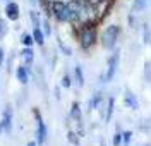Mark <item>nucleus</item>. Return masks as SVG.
I'll use <instances>...</instances> for the list:
<instances>
[{
    "instance_id": "10",
    "label": "nucleus",
    "mask_w": 151,
    "mask_h": 146,
    "mask_svg": "<svg viewBox=\"0 0 151 146\" xmlns=\"http://www.w3.org/2000/svg\"><path fill=\"white\" fill-rule=\"evenodd\" d=\"M19 57H21V60H22V64L31 65V64L35 62V50H33V47H22Z\"/></svg>"
},
{
    "instance_id": "9",
    "label": "nucleus",
    "mask_w": 151,
    "mask_h": 146,
    "mask_svg": "<svg viewBox=\"0 0 151 146\" xmlns=\"http://www.w3.org/2000/svg\"><path fill=\"white\" fill-rule=\"evenodd\" d=\"M124 105L127 108H131V110H139V100H137V96L132 93L131 89H125L124 91Z\"/></svg>"
},
{
    "instance_id": "21",
    "label": "nucleus",
    "mask_w": 151,
    "mask_h": 146,
    "mask_svg": "<svg viewBox=\"0 0 151 146\" xmlns=\"http://www.w3.org/2000/svg\"><path fill=\"white\" fill-rule=\"evenodd\" d=\"M9 33V26H7V19L0 17V40L5 38V35Z\"/></svg>"
},
{
    "instance_id": "12",
    "label": "nucleus",
    "mask_w": 151,
    "mask_h": 146,
    "mask_svg": "<svg viewBox=\"0 0 151 146\" xmlns=\"http://www.w3.org/2000/svg\"><path fill=\"white\" fill-rule=\"evenodd\" d=\"M101 100H103V93H101V91H96V93H93V95H91V98H89V101H88V110H89V112L96 110V108L100 107Z\"/></svg>"
},
{
    "instance_id": "29",
    "label": "nucleus",
    "mask_w": 151,
    "mask_h": 146,
    "mask_svg": "<svg viewBox=\"0 0 151 146\" xmlns=\"http://www.w3.org/2000/svg\"><path fill=\"white\" fill-rule=\"evenodd\" d=\"M4 62H5V50L0 47V65H4Z\"/></svg>"
},
{
    "instance_id": "3",
    "label": "nucleus",
    "mask_w": 151,
    "mask_h": 146,
    "mask_svg": "<svg viewBox=\"0 0 151 146\" xmlns=\"http://www.w3.org/2000/svg\"><path fill=\"white\" fill-rule=\"evenodd\" d=\"M48 10L58 22H70L72 21V10L69 7V4L64 0H52L48 4Z\"/></svg>"
},
{
    "instance_id": "17",
    "label": "nucleus",
    "mask_w": 151,
    "mask_h": 146,
    "mask_svg": "<svg viewBox=\"0 0 151 146\" xmlns=\"http://www.w3.org/2000/svg\"><path fill=\"white\" fill-rule=\"evenodd\" d=\"M21 45H22V47H33V45H35L33 35H31V33H22V35H21Z\"/></svg>"
},
{
    "instance_id": "16",
    "label": "nucleus",
    "mask_w": 151,
    "mask_h": 146,
    "mask_svg": "<svg viewBox=\"0 0 151 146\" xmlns=\"http://www.w3.org/2000/svg\"><path fill=\"white\" fill-rule=\"evenodd\" d=\"M74 79H76V84L79 88L84 86V72H83V67L81 65H76L74 67Z\"/></svg>"
},
{
    "instance_id": "14",
    "label": "nucleus",
    "mask_w": 151,
    "mask_h": 146,
    "mask_svg": "<svg viewBox=\"0 0 151 146\" xmlns=\"http://www.w3.org/2000/svg\"><path fill=\"white\" fill-rule=\"evenodd\" d=\"M113 110H115V96H110L106 101V110H105V124H110Z\"/></svg>"
},
{
    "instance_id": "28",
    "label": "nucleus",
    "mask_w": 151,
    "mask_h": 146,
    "mask_svg": "<svg viewBox=\"0 0 151 146\" xmlns=\"http://www.w3.org/2000/svg\"><path fill=\"white\" fill-rule=\"evenodd\" d=\"M103 2H106V0H88V5L96 7V5H100V4H103Z\"/></svg>"
},
{
    "instance_id": "30",
    "label": "nucleus",
    "mask_w": 151,
    "mask_h": 146,
    "mask_svg": "<svg viewBox=\"0 0 151 146\" xmlns=\"http://www.w3.org/2000/svg\"><path fill=\"white\" fill-rule=\"evenodd\" d=\"M26 146H38V143H36V141H29Z\"/></svg>"
},
{
    "instance_id": "7",
    "label": "nucleus",
    "mask_w": 151,
    "mask_h": 146,
    "mask_svg": "<svg viewBox=\"0 0 151 146\" xmlns=\"http://www.w3.org/2000/svg\"><path fill=\"white\" fill-rule=\"evenodd\" d=\"M12 120H14V114H12V107L7 105L2 112V119H0V124L4 127L5 132H10L12 131Z\"/></svg>"
},
{
    "instance_id": "2",
    "label": "nucleus",
    "mask_w": 151,
    "mask_h": 146,
    "mask_svg": "<svg viewBox=\"0 0 151 146\" xmlns=\"http://www.w3.org/2000/svg\"><path fill=\"white\" fill-rule=\"evenodd\" d=\"M120 33L122 29L119 24H110L101 31V36H100V43L106 52H112V50L117 48V43H119V38H120Z\"/></svg>"
},
{
    "instance_id": "19",
    "label": "nucleus",
    "mask_w": 151,
    "mask_h": 146,
    "mask_svg": "<svg viewBox=\"0 0 151 146\" xmlns=\"http://www.w3.org/2000/svg\"><path fill=\"white\" fill-rule=\"evenodd\" d=\"M29 19L33 22V28H41V19L36 10H29Z\"/></svg>"
},
{
    "instance_id": "15",
    "label": "nucleus",
    "mask_w": 151,
    "mask_h": 146,
    "mask_svg": "<svg viewBox=\"0 0 151 146\" xmlns=\"http://www.w3.org/2000/svg\"><path fill=\"white\" fill-rule=\"evenodd\" d=\"M148 5H150V0H132V12L139 14L148 9Z\"/></svg>"
},
{
    "instance_id": "24",
    "label": "nucleus",
    "mask_w": 151,
    "mask_h": 146,
    "mask_svg": "<svg viewBox=\"0 0 151 146\" xmlns=\"http://www.w3.org/2000/svg\"><path fill=\"white\" fill-rule=\"evenodd\" d=\"M60 86L65 88V89H69V88L72 86V78H70L69 74H64V76H62V79H60Z\"/></svg>"
},
{
    "instance_id": "4",
    "label": "nucleus",
    "mask_w": 151,
    "mask_h": 146,
    "mask_svg": "<svg viewBox=\"0 0 151 146\" xmlns=\"http://www.w3.org/2000/svg\"><path fill=\"white\" fill-rule=\"evenodd\" d=\"M119 64H120V50H112V53H110V57L106 60V69H105L103 76H101V83H110L113 78H115V74H117V69H119Z\"/></svg>"
},
{
    "instance_id": "23",
    "label": "nucleus",
    "mask_w": 151,
    "mask_h": 146,
    "mask_svg": "<svg viewBox=\"0 0 151 146\" xmlns=\"http://www.w3.org/2000/svg\"><path fill=\"white\" fill-rule=\"evenodd\" d=\"M132 141V131H122V146H129Z\"/></svg>"
},
{
    "instance_id": "1",
    "label": "nucleus",
    "mask_w": 151,
    "mask_h": 146,
    "mask_svg": "<svg viewBox=\"0 0 151 146\" xmlns=\"http://www.w3.org/2000/svg\"><path fill=\"white\" fill-rule=\"evenodd\" d=\"M77 41H79V47L88 52V50H91L96 45V41H98V33H96V26H94V22H83L81 24V28L77 31Z\"/></svg>"
},
{
    "instance_id": "20",
    "label": "nucleus",
    "mask_w": 151,
    "mask_h": 146,
    "mask_svg": "<svg viewBox=\"0 0 151 146\" xmlns=\"http://www.w3.org/2000/svg\"><path fill=\"white\" fill-rule=\"evenodd\" d=\"M79 137L81 136H79L76 131H69V132H67V141H69L72 146H81L79 145Z\"/></svg>"
},
{
    "instance_id": "5",
    "label": "nucleus",
    "mask_w": 151,
    "mask_h": 146,
    "mask_svg": "<svg viewBox=\"0 0 151 146\" xmlns=\"http://www.w3.org/2000/svg\"><path fill=\"white\" fill-rule=\"evenodd\" d=\"M33 115H35V120H36V143L38 146H43L47 143V137H48V127L45 124V119L41 115V112L38 108L33 110Z\"/></svg>"
},
{
    "instance_id": "6",
    "label": "nucleus",
    "mask_w": 151,
    "mask_h": 146,
    "mask_svg": "<svg viewBox=\"0 0 151 146\" xmlns=\"http://www.w3.org/2000/svg\"><path fill=\"white\" fill-rule=\"evenodd\" d=\"M21 17V7H19L17 2H14V0H10L5 4V19L10 21V22H16L19 21Z\"/></svg>"
},
{
    "instance_id": "27",
    "label": "nucleus",
    "mask_w": 151,
    "mask_h": 146,
    "mask_svg": "<svg viewBox=\"0 0 151 146\" xmlns=\"http://www.w3.org/2000/svg\"><path fill=\"white\" fill-rule=\"evenodd\" d=\"M58 45H60V48H62V52H64L65 55H72V50L69 48V47H65V45H64V43H62L60 40H58Z\"/></svg>"
},
{
    "instance_id": "13",
    "label": "nucleus",
    "mask_w": 151,
    "mask_h": 146,
    "mask_svg": "<svg viewBox=\"0 0 151 146\" xmlns=\"http://www.w3.org/2000/svg\"><path fill=\"white\" fill-rule=\"evenodd\" d=\"M31 35H33V40H35V45H38V47H45V40H47V36H45L43 29L41 28H33Z\"/></svg>"
},
{
    "instance_id": "31",
    "label": "nucleus",
    "mask_w": 151,
    "mask_h": 146,
    "mask_svg": "<svg viewBox=\"0 0 151 146\" xmlns=\"http://www.w3.org/2000/svg\"><path fill=\"white\" fill-rule=\"evenodd\" d=\"M2 132H4V127H2V124H0V134H2Z\"/></svg>"
},
{
    "instance_id": "33",
    "label": "nucleus",
    "mask_w": 151,
    "mask_h": 146,
    "mask_svg": "<svg viewBox=\"0 0 151 146\" xmlns=\"http://www.w3.org/2000/svg\"><path fill=\"white\" fill-rule=\"evenodd\" d=\"M146 146H151V145H146Z\"/></svg>"
},
{
    "instance_id": "8",
    "label": "nucleus",
    "mask_w": 151,
    "mask_h": 146,
    "mask_svg": "<svg viewBox=\"0 0 151 146\" xmlns=\"http://www.w3.org/2000/svg\"><path fill=\"white\" fill-rule=\"evenodd\" d=\"M29 76H31V65L21 64L16 67V78L21 84H28L29 83Z\"/></svg>"
},
{
    "instance_id": "32",
    "label": "nucleus",
    "mask_w": 151,
    "mask_h": 146,
    "mask_svg": "<svg viewBox=\"0 0 151 146\" xmlns=\"http://www.w3.org/2000/svg\"><path fill=\"white\" fill-rule=\"evenodd\" d=\"M5 2H10V0H5Z\"/></svg>"
},
{
    "instance_id": "11",
    "label": "nucleus",
    "mask_w": 151,
    "mask_h": 146,
    "mask_svg": "<svg viewBox=\"0 0 151 146\" xmlns=\"http://www.w3.org/2000/svg\"><path fill=\"white\" fill-rule=\"evenodd\" d=\"M69 115H70V119H72V120H76L77 124H81V122H83V110H81V105H79V101H72Z\"/></svg>"
},
{
    "instance_id": "25",
    "label": "nucleus",
    "mask_w": 151,
    "mask_h": 146,
    "mask_svg": "<svg viewBox=\"0 0 151 146\" xmlns=\"http://www.w3.org/2000/svg\"><path fill=\"white\" fill-rule=\"evenodd\" d=\"M144 79L151 83V60L148 58L146 62H144Z\"/></svg>"
},
{
    "instance_id": "22",
    "label": "nucleus",
    "mask_w": 151,
    "mask_h": 146,
    "mask_svg": "<svg viewBox=\"0 0 151 146\" xmlns=\"http://www.w3.org/2000/svg\"><path fill=\"white\" fill-rule=\"evenodd\" d=\"M112 146H122V131L117 129V132L112 137Z\"/></svg>"
},
{
    "instance_id": "18",
    "label": "nucleus",
    "mask_w": 151,
    "mask_h": 146,
    "mask_svg": "<svg viewBox=\"0 0 151 146\" xmlns=\"http://www.w3.org/2000/svg\"><path fill=\"white\" fill-rule=\"evenodd\" d=\"M142 43L144 45H151V28L148 24L142 26Z\"/></svg>"
},
{
    "instance_id": "26",
    "label": "nucleus",
    "mask_w": 151,
    "mask_h": 146,
    "mask_svg": "<svg viewBox=\"0 0 151 146\" xmlns=\"http://www.w3.org/2000/svg\"><path fill=\"white\" fill-rule=\"evenodd\" d=\"M41 29H43L45 36H50V35H52V26H50V21H48V19L41 21Z\"/></svg>"
}]
</instances>
